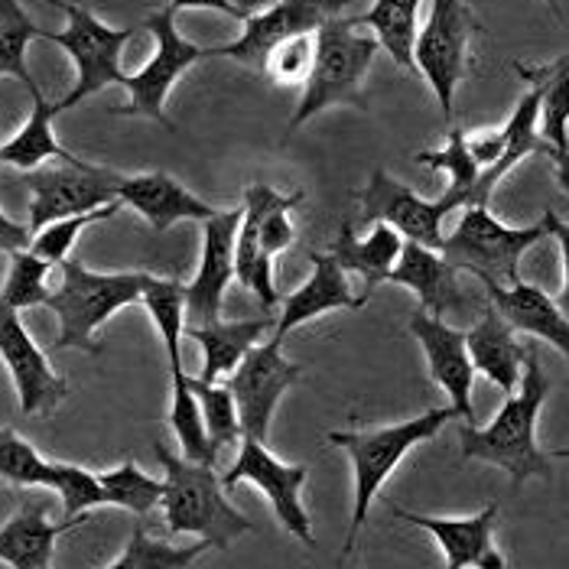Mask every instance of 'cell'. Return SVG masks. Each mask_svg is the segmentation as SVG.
Wrapping results in <instances>:
<instances>
[{
	"label": "cell",
	"mask_w": 569,
	"mask_h": 569,
	"mask_svg": "<svg viewBox=\"0 0 569 569\" xmlns=\"http://www.w3.org/2000/svg\"><path fill=\"white\" fill-rule=\"evenodd\" d=\"M550 381L540 368L537 346H527L525 375L515 395H508L498 417L476 430L472 423L462 427V456L495 462L511 476V482L521 485L527 479H550V459L537 446V417L547 400Z\"/></svg>",
	"instance_id": "cell-1"
},
{
	"label": "cell",
	"mask_w": 569,
	"mask_h": 569,
	"mask_svg": "<svg viewBox=\"0 0 569 569\" xmlns=\"http://www.w3.org/2000/svg\"><path fill=\"white\" fill-rule=\"evenodd\" d=\"M163 479V518L170 533H199L216 550H228L231 540L251 530V521L224 498V482L216 476V466L179 459L163 442L153 446Z\"/></svg>",
	"instance_id": "cell-2"
},
{
	"label": "cell",
	"mask_w": 569,
	"mask_h": 569,
	"mask_svg": "<svg viewBox=\"0 0 569 569\" xmlns=\"http://www.w3.org/2000/svg\"><path fill=\"white\" fill-rule=\"evenodd\" d=\"M62 283L49 293L46 307L59 316L56 349H79L98 355L94 332L118 312L143 300L150 273H94L79 261H62Z\"/></svg>",
	"instance_id": "cell-3"
},
{
	"label": "cell",
	"mask_w": 569,
	"mask_h": 569,
	"mask_svg": "<svg viewBox=\"0 0 569 569\" xmlns=\"http://www.w3.org/2000/svg\"><path fill=\"white\" fill-rule=\"evenodd\" d=\"M456 410L452 407H433L427 410L423 417H413V420H403L395 427H381V430H361V433H351V430H336L329 433V442L346 449L351 456V469H355V515H351L349 537H346V557L355 553V543H358V533L368 521V505L371 498L381 491V485L388 482V476L400 466V459L423 439L437 437L439 430L446 427V420H452Z\"/></svg>",
	"instance_id": "cell-4"
},
{
	"label": "cell",
	"mask_w": 569,
	"mask_h": 569,
	"mask_svg": "<svg viewBox=\"0 0 569 569\" xmlns=\"http://www.w3.org/2000/svg\"><path fill=\"white\" fill-rule=\"evenodd\" d=\"M355 20L342 17H329L319 30H316V66L309 72L303 101L293 114V128H300L303 121L316 118L319 111L332 108V104H355V108H368L361 82L375 62L378 52V37H361L351 30Z\"/></svg>",
	"instance_id": "cell-5"
},
{
	"label": "cell",
	"mask_w": 569,
	"mask_h": 569,
	"mask_svg": "<svg viewBox=\"0 0 569 569\" xmlns=\"http://www.w3.org/2000/svg\"><path fill=\"white\" fill-rule=\"evenodd\" d=\"M550 234L547 219L527 228H508L498 221L488 206H466L456 231L442 241L439 254L456 270H469L482 283H515L521 280L518 263L533 244Z\"/></svg>",
	"instance_id": "cell-6"
},
{
	"label": "cell",
	"mask_w": 569,
	"mask_h": 569,
	"mask_svg": "<svg viewBox=\"0 0 569 569\" xmlns=\"http://www.w3.org/2000/svg\"><path fill=\"white\" fill-rule=\"evenodd\" d=\"M52 3L69 17V27L62 33L43 30L40 40L62 46L72 56L76 72H79L76 88L59 101V111L76 108L79 101H86L88 94H94L101 88L124 86L128 82V72L121 69V52L137 37V30L133 27H121V30L118 27H108L88 7L69 3V0H52Z\"/></svg>",
	"instance_id": "cell-7"
},
{
	"label": "cell",
	"mask_w": 569,
	"mask_h": 569,
	"mask_svg": "<svg viewBox=\"0 0 569 569\" xmlns=\"http://www.w3.org/2000/svg\"><path fill=\"white\" fill-rule=\"evenodd\" d=\"M118 182L121 176L101 167H91L86 160L66 163L52 160L27 173L30 189V231L37 234L49 221L82 216L91 209H101L108 202H118Z\"/></svg>",
	"instance_id": "cell-8"
},
{
	"label": "cell",
	"mask_w": 569,
	"mask_h": 569,
	"mask_svg": "<svg viewBox=\"0 0 569 569\" xmlns=\"http://www.w3.org/2000/svg\"><path fill=\"white\" fill-rule=\"evenodd\" d=\"M147 30L153 33L157 49L143 62L140 72L128 76L124 88L131 94V104L118 108L114 114H143V118L163 124L167 131H176V124L167 118V94H170L173 82L189 66H196L199 59L209 56V49H202V46L189 43V40L179 37L173 7H163V10L150 13L147 17Z\"/></svg>",
	"instance_id": "cell-9"
},
{
	"label": "cell",
	"mask_w": 569,
	"mask_h": 569,
	"mask_svg": "<svg viewBox=\"0 0 569 569\" xmlns=\"http://www.w3.org/2000/svg\"><path fill=\"white\" fill-rule=\"evenodd\" d=\"M482 27L476 13L462 0H433L427 27L417 33V46H413L417 72H423V79L437 91L439 108L446 118L452 114L456 86L466 76L469 40Z\"/></svg>",
	"instance_id": "cell-10"
},
{
	"label": "cell",
	"mask_w": 569,
	"mask_h": 569,
	"mask_svg": "<svg viewBox=\"0 0 569 569\" xmlns=\"http://www.w3.org/2000/svg\"><path fill=\"white\" fill-rule=\"evenodd\" d=\"M297 381H300V365L283 358V339L273 336L270 342L248 351L224 385L238 403L241 433L267 442L273 410H277L280 397L287 395Z\"/></svg>",
	"instance_id": "cell-11"
},
{
	"label": "cell",
	"mask_w": 569,
	"mask_h": 569,
	"mask_svg": "<svg viewBox=\"0 0 569 569\" xmlns=\"http://www.w3.org/2000/svg\"><path fill=\"white\" fill-rule=\"evenodd\" d=\"M349 0H277L273 7L251 13L244 20V33L234 43L216 46V49H209V56L234 59L241 66L263 72L267 59L277 46L293 40V37H303V33H316Z\"/></svg>",
	"instance_id": "cell-12"
},
{
	"label": "cell",
	"mask_w": 569,
	"mask_h": 569,
	"mask_svg": "<svg viewBox=\"0 0 569 569\" xmlns=\"http://www.w3.org/2000/svg\"><path fill=\"white\" fill-rule=\"evenodd\" d=\"M309 466H287L277 456L267 452L261 439L241 437V452L234 459V466L224 472V488H234L238 482H251L267 495V501L273 505L280 525L287 527L293 537H300L307 547H316L312 525H309L307 508L300 501V491L307 485Z\"/></svg>",
	"instance_id": "cell-13"
},
{
	"label": "cell",
	"mask_w": 569,
	"mask_h": 569,
	"mask_svg": "<svg viewBox=\"0 0 569 569\" xmlns=\"http://www.w3.org/2000/svg\"><path fill=\"white\" fill-rule=\"evenodd\" d=\"M0 361L7 365L13 388L20 397V410L27 417H46L52 413L66 395L69 385L66 378H59L40 346L33 342V336L27 332V326L20 322V312L0 303Z\"/></svg>",
	"instance_id": "cell-14"
},
{
	"label": "cell",
	"mask_w": 569,
	"mask_h": 569,
	"mask_svg": "<svg viewBox=\"0 0 569 569\" xmlns=\"http://www.w3.org/2000/svg\"><path fill=\"white\" fill-rule=\"evenodd\" d=\"M244 209H224L202 221V261L186 287V326H209L221 312V300L234 273V241Z\"/></svg>",
	"instance_id": "cell-15"
},
{
	"label": "cell",
	"mask_w": 569,
	"mask_h": 569,
	"mask_svg": "<svg viewBox=\"0 0 569 569\" xmlns=\"http://www.w3.org/2000/svg\"><path fill=\"white\" fill-rule=\"evenodd\" d=\"M358 199H361L365 219L388 221L407 241H417L423 248H433V251L442 248V241H446L442 238V219L452 212L442 199L427 202V199H420L413 189H407L403 182H397L395 176H388L385 170L371 173L365 192Z\"/></svg>",
	"instance_id": "cell-16"
},
{
	"label": "cell",
	"mask_w": 569,
	"mask_h": 569,
	"mask_svg": "<svg viewBox=\"0 0 569 569\" xmlns=\"http://www.w3.org/2000/svg\"><path fill=\"white\" fill-rule=\"evenodd\" d=\"M410 332L420 339V346L427 351L430 375H433L439 388L449 395V407L456 410V417L476 427V410H472L476 365H472V355H469L466 332L446 326L439 316H430L423 309L410 319Z\"/></svg>",
	"instance_id": "cell-17"
},
{
	"label": "cell",
	"mask_w": 569,
	"mask_h": 569,
	"mask_svg": "<svg viewBox=\"0 0 569 569\" xmlns=\"http://www.w3.org/2000/svg\"><path fill=\"white\" fill-rule=\"evenodd\" d=\"M118 199L131 206L133 212H140L160 234L170 231L176 221H209L221 212L216 206L202 202L199 196H192L170 173L121 176Z\"/></svg>",
	"instance_id": "cell-18"
},
{
	"label": "cell",
	"mask_w": 569,
	"mask_h": 569,
	"mask_svg": "<svg viewBox=\"0 0 569 569\" xmlns=\"http://www.w3.org/2000/svg\"><path fill=\"white\" fill-rule=\"evenodd\" d=\"M388 283L410 287L420 297V309L430 316H439V319H442V312L469 309V297L459 287V270L433 248H423L417 241H403L400 261L388 273Z\"/></svg>",
	"instance_id": "cell-19"
},
{
	"label": "cell",
	"mask_w": 569,
	"mask_h": 569,
	"mask_svg": "<svg viewBox=\"0 0 569 569\" xmlns=\"http://www.w3.org/2000/svg\"><path fill=\"white\" fill-rule=\"evenodd\" d=\"M491 307L518 329L533 339L550 342L557 351L569 358V319L553 297H547L540 287L515 280V283H485Z\"/></svg>",
	"instance_id": "cell-20"
},
{
	"label": "cell",
	"mask_w": 569,
	"mask_h": 569,
	"mask_svg": "<svg viewBox=\"0 0 569 569\" xmlns=\"http://www.w3.org/2000/svg\"><path fill=\"white\" fill-rule=\"evenodd\" d=\"M365 303H368V293L365 297H351L346 270L339 267V261L332 254H312V277H309L300 290H293L283 300L280 319L273 326V336L277 339H287L290 329L303 326V322L322 316V312H332V309H361Z\"/></svg>",
	"instance_id": "cell-21"
},
{
	"label": "cell",
	"mask_w": 569,
	"mask_h": 569,
	"mask_svg": "<svg viewBox=\"0 0 569 569\" xmlns=\"http://www.w3.org/2000/svg\"><path fill=\"white\" fill-rule=\"evenodd\" d=\"M76 525H82V518H76V521L66 518L62 525H52L49 501L30 498L20 505V511L7 525L0 527V560L13 569H46L52 563L56 540Z\"/></svg>",
	"instance_id": "cell-22"
},
{
	"label": "cell",
	"mask_w": 569,
	"mask_h": 569,
	"mask_svg": "<svg viewBox=\"0 0 569 569\" xmlns=\"http://www.w3.org/2000/svg\"><path fill=\"white\" fill-rule=\"evenodd\" d=\"M385 505H388V511L395 518H400V521H410V525L430 530L439 540L442 553H446V567L449 569H479L485 553L495 550L491 533H495V521H498V505H488L476 518H430V515H413V511L397 508L391 498H385Z\"/></svg>",
	"instance_id": "cell-23"
},
{
	"label": "cell",
	"mask_w": 569,
	"mask_h": 569,
	"mask_svg": "<svg viewBox=\"0 0 569 569\" xmlns=\"http://www.w3.org/2000/svg\"><path fill=\"white\" fill-rule=\"evenodd\" d=\"M469 355L476 371L495 381L505 395H515L525 375V346L515 339V326L498 312V307H485L482 319L466 332Z\"/></svg>",
	"instance_id": "cell-24"
},
{
	"label": "cell",
	"mask_w": 569,
	"mask_h": 569,
	"mask_svg": "<svg viewBox=\"0 0 569 569\" xmlns=\"http://www.w3.org/2000/svg\"><path fill=\"white\" fill-rule=\"evenodd\" d=\"M30 98H33V111L27 118V124L13 133L7 143H0V163L7 167H17L23 173L52 163V160H66V163H79V157H72L52 133V118L62 114L59 104L46 101L40 86L30 88Z\"/></svg>",
	"instance_id": "cell-25"
},
{
	"label": "cell",
	"mask_w": 569,
	"mask_h": 569,
	"mask_svg": "<svg viewBox=\"0 0 569 569\" xmlns=\"http://www.w3.org/2000/svg\"><path fill=\"white\" fill-rule=\"evenodd\" d=\"M270 329V316L244 319V322H209V326H186V336L202 349V381L216 385L221 375L234 371L241 358L258 346L263 332Z\"/></svg>",
	"instance_id": "cell-26"
},
{
	"label": "cell",
	"mask_w": 569,
	"mask_h": 569,
	"mask_svg": "<svg viewBox=\"0 0 569 569\" xmlns=\"http://www.w3.org/2000/svg\"><path fill=\"white\" fill-rule=\"evenodd\" d=\"M400 251H403V234L397 231L395 224L378 221L368 238H355L351 224L346 221L339 238H336L332 258L339 261L342 270L358 273L365 280V287H378L395 270V263L400 261Z\"/></svg>",
	"instance_id": "cell-27"
},
{
	"label": "cell",
	"mask_w": 569,
	"mask_h": 569,
	"mask_svg": "<svg viewBox=\"0 0 569 569\" xmlns=\"http://www.w3.org/2000/svg\"><path fill=\"white\" fill-rule=\"evenodd\" d=\"M423 0H375V7L361 17H355V27L365 23L375 30L378 43L391 52L397 66L417 72L413 62V46H417V13Z\"/></svg>",
	"instance_id": "cell-28"
},
{
	"label": "cell",
	"mask_w": 569,
	"mask_h": 569,
	"mask_svg": "<svg viewBox=\"0 0 569 569\" xmlns=\"http://www.w3.org/2000/svg\"><path fill=\"white\" fill-rule=\"evenodd\" d=\"M173 378V397H170V427H173L176 439L182 446V456L192 462H206V466H219V449L209 439L206 420H202V407L199 397L189 385L186 371H170Z\"/></svg>",
	"instance_id": "cell-29"
},
{
	"label": "cell",
	"mask_w": 569,
	"mask_h": 569,
	"mask_svg": "<svg viewBox=\"0 0 569 569\" xmlns=\"http://www.w3.org/2000/svg\"><path fill=\"white\" fill-rule=\"evenodd\" d=\"M417 163L439 170V173L449 176V189L439 196L449 209H466L472 206V192H476V182L482 176L479 160L469 153V143H466V131H449V140L439 147V150H423L417 153Z\"/></svg>",
	"instance_id": "cell-30"
},
{
	"label": "cell",
	"mask_w": 569,
	"mask_h": 569,
	"mask_svg": "<svg viewBox=\"0 0 569 569\" xmlns=\"http://www.w3.org/2000/svg\"><path fill=\"white\" fill-rule=\"evenodd\" d=\"M147 312L153 316V326L163 339L170 371H182V336H186V287L179 280H160L150 277L143 287Z\"/></svg>",
	"instance_id": "cell-31"
},
{
	"label": "cell",
	"mask_w": 569,
	"mask_h": 569,
	"mask_svg": "<svg viewBox=\"0 0 569 569\" xmlns=\"http://www.w3.org/2000/svg\"><path fill=\"white\" fill-rule=\"evenodd\" d=\"M43 30L30 20L20 0H0V76L20 79L23 88H37V79L27 69V46L40 40Z\"/></svg>",
	"instance_id": "cell-32"
},
{
	"label": "cell",
	"mask_w": 569,
	"mask_h": 569,
	"mask_svg": "<svg viewBox=\"0 0 569 569\" xmlns=\"http://www.w3.org/2000/svg\"><path fill=\"white\" fill-rule=\"evenodd\" d=\"M209 547H212V543H209V540H202V537H199V543H192V547H170V543H163V540H153V537H147V530H143V518H140L137 527H133L128 547H124V553H121L118 560H111L108 567L111 569H182V567H192V563H196Z\"/></svg>",
	"instance_id": "cell-33"
},
{
	"label": "cell",
	"mask_w": 569,
	"mask_h": 569,
	"mask_svg": "<svg viewBox=\"0 0 569 569\" xmlns=\"http://www.w3.org/2000/svg\"><path fill=\"white\" fill-rule=\"evenodd\" d=\"M98 479L108 491V505L114 508H124L137 518H147L160 501H163V482L147 476L133 459L121 462L118 469H108V472H98Z\"/></svg>",
	"instance_id": "cell-34"
},
{
	"label": "cell",
	"mask_w": 569,
	"mask_h": 569,
	"mask_svg": "<svg viewBox=\"0 0 569 569\" xmlns=\"http://www.w3.org/2000/svg\"><path fill=\"white\" fill-rule=\"evenodd\" d=\"M52 267H56V263L40 258V254L30 251V248L13 251V254H10L7 280H3V290H0V303H7L10 309H17V312L33 307H46V300H49L46 273H49Z\"/></svg>",
	"instance_id": "cell-35"
},
{
	"label": "cell",
	"mask_w": 569,
	"mask_h": 569,
	"mask_svg": "<svg viewBox=\"0 0 569 569\" xmlns=\"http://www.w3.org/2000/svg\"><path fill=\"white\" fill-rule=\"evenodd\" d=\"M0 479L17 488H49L52 462L43 459L23 437L10 427L0 430Z\"/></svg>",
	"instance_id": "cell-36"
},
{
	"label": "cell",
	"mask_w": 569,
	"mask_h": 569,
	"mask_svg": "<svg viewBox=\"0 0 569 569\" xmlns=\"http://www.w3.org/2000/svg\"><path fill=\"white\" fill-rule=\"evenodd\" d=\"M121 209H124V202L118 199V202H108V206L91 209V212H82V216H69V219L49 221L46 228H40V231L33 234L30 251H37L40 258H46V261H52V263L69 261V251H72V244H76V238H79L86 228L98 224V221L114 219Z\"/></svg>",
	"instance_id": "cell-37"
},
{
	"label": "cell",
	"mask_w": 569,
	"mask_h": 569,
	"mask_svg": "<svg viewBox=\"0 0 569 569\" xmlns=\"http://www.w3.org/2000/svg\"><path fill=\"white\" fill-rule=\"evenodd\" d=\"M49 491H56L62 498V515L69 521L82 518L91 508L108 505V491L98 479V472H88L82 466H69V462H52Z\"/></svg>",
	"instance_id": "cell-38"
},
{
	"label": "cell",
	"mask_w": 569,
	"mask_h": 569,
	"mask_svg": "<svg viewBox=\"0 0 569 569\" xmlns=\"http://www.w3.org/2000/svg\"><path fill=\"white\" fill-rule=\"evenodd\" d=\"M192 391L199 397V407H202V420H206V430H209V439L216 442V449H224L231 442H238L241 433V420H238V403L228 388H219V385H209L202 378H189Z\"/></svg>",
	"instance_id": "cell-39"
},
{
	"label": "cell",
	"mask_w": 569,
	"mask_h": 569,
	"mask_svg": "<svg viewBox=\"0 0 569 569\" xmlns=\"http://www.w3.org/2000/svg\"><path fill=\"white\" fill-rule=\"evenodd\" d=\"M540 137L553 150H569V56H563L557 76L540 101Z\"/></svg>",
	"instance_id": "cell-40"
},
{
	"label": "cell",
	"mask_w": 569,
	"mask_h": 569,
	"mask_svg": "<svg viewBox=\"0 0 569 569\" xmlns=\"http://www.w3.org/2000/svg\"><path fill=\"white\" fill-rule=\"evenodd\" d=\"M312 66H316V40H312V33H303V37H293V40L277 46V49L270 52L263 72H267L277 86H297V82L307 86Z\"/></svg>",
	"instance_id": "cell-41"
},
{
	"label": "cell",
	"mask_w": 569,
	"mask_h": 569,
	"mask_svg": "<svg viewBox=\"0 0 569 569\" xmlns=\"http://www.w3.org/2000/svg\"><path fill=\"white\" fill-rule=\"evenodd\" d=\"M466 143H469V153L479 160V167H482L485 173V170H491L505 157L508 133H505V128H498V131H472L466 133Z\"/></svg>",
	"instance_id": "cell-42"
},
{
	"label": "cell",
	"mask_w": 569,
	"mask_h": 569,
	"mask_svg": "<svg viewBox=\"0 0 569 569\" xmlns=\"http://www.w3.org/2000/svg\"><path fill=\"white\" fill-rule=\"evenodd\" d=\"M543 219H547L550 234L560 241V254H563V290H560L557 303H560V309L567 312V319H569V224L567 221L557 219V212H553V209H547V212H543Z\"/></svg>",
	"instance_id": "cell-43"
},
{
	"label": "cell",
	"mask_w": 569,
	"mask_h": 569,
	"mask_svg": "<svg viewBox=\"0 0 569 569\" xmlns=\"http://www.w3.org/2000/svg\"><path fill=\"white\" fill-rule=\"evenodd\" d=\"M33 244V231L30 224H20V221L7 219L3 209H0V254H13V251H23Z\"/></svg>",
	"instance_id": "cell-44"
},
{
	"label": "cell",
	"mask_w": 569,
	"mask_h": 569,
	"mask_svg": "<svg viewBox=\"0 0 569 569\" xmlns=\"http://www.w3.org/2000/svg\"><path fill=\"white\" fill-rule=\"evenodd\" d=\"M167 7H173L176 13L179 10H221V13H228V17H234V20H244V13L231 3V0H170Z\"/></svg>",
	"instance_id": "cell-45"
},
{
	"label": "cell",
	"mask_w": 569,
	"mask_h": 569,
	"mask_svg": "<svg viewBox=\"0 0 569 569\" xmlns=\"http://www.w3.org/2000/svg\"><path fill=\"white\" fill-rule=\"evenodd\" d=\"M547 157L553 160V176H557L560 189L569 192V150H550Z\"/></svg>",
	"instance_id": "cell-46"
},
{
	"label": "cell",
	"mask_w": 569,
	"mask_h": 569,
	"mask_svg": "<svg viewBox=\"0 0 569 569\" xmlns=\"http://www.w3.org/2000/svg\"><path fill=\"white\" fill-rule=\"evenodd\" d=\"M241 13H244V20L251 17V13H261V10H267V7H273L277 0H231Z\"/></svg>",
	"instance_id": "cell-47"
},
{
	"label": "cell",
	"mask_w": 569,
	"mask_h": 569,
	"mask_svg": "<svg viewBox=\"0 0 569 569\" xmlns=\"http://www.w3.org/2000/svg\"><path fill=\"white\" fill-rule=\"evenodd\" d=\"M547 3H550V10H553L557 17H563V10H560V0H547Z\"/></svg>",
	"instance_id": "cell-48"
},
{
	"label": "cell",
	"mask_w": 569,
	"mask_h": 569,
	"mask_svg": "<svg viewBox=\"0 0 569 569\" xmlns=\"http://www.w3.org/2000/svg\"><path fill=\"white\" fill-rule=\"evenodd\" d=\"M557 456H569V449H563V452H557Z\"/></svg>",
	"instance_id": "cell-49"
}]
</instances>
